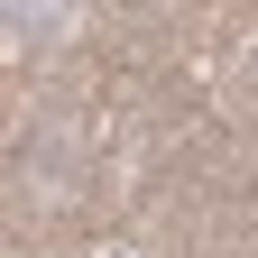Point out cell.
Listing matches in <instances>:
<instances>
[{"mask_svg": "<svg viewBox=\"0 0 258 258\" xmlns=\"http://www.w3.org/2000/svg\"><path fill=\"white\" fill-rule=\"evenodd\" d=\"M28 184H46V203L74 194V129H46V148L28 157Z\"/></svg>", "mask_w": 258, "mask_h": 258, "instance_id": "7a4b0ae2", "label": "cell"}, {"mask_svg": "<svg viewBox=\"0 0 258 258\" xmlns=\"http://www.w3.org/2000/svg\"><path fill=\"white\" fill-rule=\"evenodd\" d=\"M92 258H139V249H92Z\"/></svg>", "mask_w": 258, "mask_h": 258, "instance_id": "3957f363", "label": "cell"}, {"mask_svg": "<svg viewBox=\"0 0 258 258\" xmlns=\"http://www.w3.org/2000/svg\"><path fill=\"white\" fill-rule=\"evenodd\" d=\"M74 28H83V0H0V37H10V55L64 46Z\"/></svg>", "mask_w": 258, "mask_h": 258, "instance_id": "6da1fadb", "label": "cell"}]
</instances>
